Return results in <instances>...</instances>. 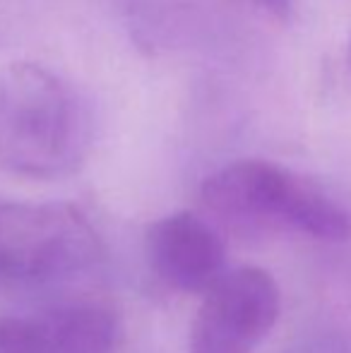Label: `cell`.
Returning a JSON list of instances; mask_svg holds the SVG:
<instances>
[{"mask_svg":"<svg viewBox=\"0 0 351 353\" xmlns=\"http://www.w3.org/2000/svg\"><path fill=\"white\" fill-rule=\"evenodd\" d=\"M92 142V118L63 74L34 63L0 72V163L39 181L72 173Z\"/></svg>","mask_w":351,"mask_h":353,"instance_id":"cell-1","label":"cell"},{"mask_svg":"<svg viewBox=\"0 0 351 353\" xmlns=\"http://www.w3.org/2000/svg\"><path fill=\"white\" fill-rule=\"evenodd\" d=\"M202 205L234 228H286L315 241L351 238V214L313 181L263 159H241L202 183Z\"/></svg>","mask_w":351,"mask_h":353,"instance_id":"cell-2","label":"cell"},{"mask_svg":"<svg viewBox=\"0 0 351 353\" xmlns=\"http://www.w3.org/2000/svg\"><path fill=\"white\" fill-rule=\"evenodd\" d=\"M97 255V233L75 207L0 202V274L8 279L53 281Z\"/></svg>","mask_w":351,"mask_h":353,"instance_id":"cell-3","label":"cell"},{"mask_svg":"<svg viewBox=\"0 0 351 353\" xmlns=\"http://www.w3.org/2000/svg\"><path fill=\"white\" fill-rule=\"evenodd\" d=\"M279 286L260 267H239L202 296L188 353H253L277 325Z\"/></svg>","mask_w":351,"mask_h":353,"instance_id":"cell-4","label":"cell"},{"mask_svg":"<svg viewBox=\"0 0 351 353\" xmlns=\"http://www.w3.org/2000/svg\"><path fill=\"white\" fill-rule=\"evenodd\" d=\"M147 260L166 286L205 296L226 274L224 243L207 221L190 212L161 216L147 228Z\"/></svg>","mask_w":351,"mask_h":353,"instance_id":"cell-5","label":"cell"},{"mask_svg":"<svg viewBox=\"0 0 351 353\" xmlns=\"http://www.w3.org/2000/svg\"><path fill=\"white\" fill-rule=\"evenodd\" d=\"M39 353H116L118 320L99 303H68L34 320Z\"/></svg>","mask_w":351,"mask_h":353,"instance_id":"cell-6","label":"cell"},{"mask_svg":"<svg viewBox=\"0 0 351 353\" xmlns=\"http://www.w3.org/2000/svg\"><path fill=\"white\" fill-rule=\"evenodd\" d=\"M0 353H39L34 320L3 317L0 320Z\"/></svg>","mask_w":351,"mask_h":353,"instance_id":"cell-7","label":"cell"},{"mask_svg":"<svg viewBox=\"0 0 351 353\" xmlns=\"http://www.w3.org/2000/svg\"><path fill=\"white\" fill-rule=\"evenodd\" d=\"M253 5H258L260 10L270 12L277 19H291L296 10V0H250Z\"/></svg>","mask_w":351,"mask_h":353,"instance_id":"cell-8","label":"cell"},{"mask_svg":"<svg viewBox=\"0 0 351 353\" xmlns=\"http://www.w3.org/2000/svg\"><path fill=\"white\" fill-rule=\"evenodd\" d=\"M349 68H351V43H349Z\"/></svg>","mask_w":351,"mask_h":353,"instance_id":"cell-9","label":"cell"}]
</instances>
